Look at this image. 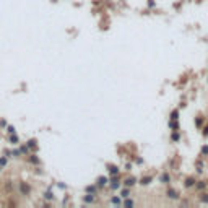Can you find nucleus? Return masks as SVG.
I'll return each mask as SVG.
<instances>
[{
  "mask_svg": "<svg viewBox=\"0 0 208 208\" xmlns=\"http://www.w3.org/2000/svg\"><path fill=\"white\" fill-rule=\"evenodd\" d=\"M133 184H135V179H133V177H129V179L125 181V185H133Z\"/></svg>",
  "mask_w": 208,
  "mask_h": 208,
  "instance_id": "1",
  "label": "nucleus"
},
{
  "mask_svg": "<svg viewBox=\"0 0 208 208\" xmlns=\"http://www.w3.org/2000/svg\"><path fill=\"white\" fill-rule=\"evenodd\" d=\"M98 184H99V185H104V184H107V179L106 177H99L98 179Z\"/></svg>",
  "mask_w": 208,
  "mask_h": 208,
  "instance_id": "2",
  "label": "nucleus"
},
{
  "mask_svg": "<svg viewBox=\"0 0 208 208\" xmlns=\"http://www.w3.org/2000/svg\"><path fill=\"white\" fill-rule=\"evenodd\" d=\"M167 195H169L171 198H176V197H177V195H176V192H174V190H167Z\"/></svg>",
  "mask_w": 208,
  "mask_h": 208,
  "instance_id": "3",
  "label": "nucleus"
},
{
  "mask_svg": "<svg viewBox=\"0 0 208 208\" xmlns=\"http://www.w3.org/2000/svg\"><path fill=\"white\" fill-rule=\"evenodd\" d=\"M177 115H179V114H177V111H174V112L171 114V119H173V121H177Z\"/></svg>",
  "mask_w": 208,
  "mask_h": 208,
  "instance_id": "4",
  "label": "nucleus"
},
{
  "mask_svg": "<svg viewBox=\"0 0 208 208\" xmlns=\"http://www.w3.org/2000/svg\"><path fill=\"white\" fill-rule=\"evenodd\" d=\"M109 171H111V174H115V173H117V167H115V166H109Z\"/></svg>",
  "mask_w": 208,
  "mask_h": 208,
  "instance_id": "5",
  "label": "nucleus"
},
{
  "mask_svg": "<svg viewBox=\"0 0 208 208\" xmlns=\"http://www.w3.org/2000/svg\"><path fill=\"white\" fill-rule=\"evenodd\" d=\"M150 181H151V177H145V179H142V184L146 185V184H150Z\"/></svg>",
  "mask_w": 208,
  "mask_h": 208,
  "instance_id": "6",
  "label": "nucleus"
},
{
  "mask_svg": "<svg viewBox=\"0 0 208 208\" xmlns=\"http://www.w3.org/2000/svg\"><path fill=\"white\" fill-rule=\"evenodd\" d=\"M185 185H187V187H190V185H194V181H192V179H187V182H185Z\"/></svg>",
  "mask_w": 208,
  "mask_h": 208,
  "instance_id": "7",
  "label": "nucleus"
},
{
  "mask_svg": "<svg viewBox=\"0 0 208 208\" xmlns=\"http://www.w3.org/2000/svg\"><path fill=\"white\" fill-rule=\"evenodd\" d=\"M132 205H133V202H132V200H127V202H125V206H132Z\"/></svg>",
  "mask_w": 208,
  "mask_h": 208,
  "instance_id": "8",
  "label": "nucleus"
},
{
  "mask_svg": "<svg viewBox=\"0 0 208 208\" xmlns=\"http://www.w3.org/2000/svg\"><path fill=\"white\" fill-rule=\"evenodd\" d=\"M202 153H203V154L208 153V146H203V148H202Z\"/></svg>",
  "mask_w": 208,
  "mask_h": 208,
  "instance_id": "9",
  "label": "nucleus"
},
{
  "mask_svg": "<svg viewBox=\"0 0 208 208\" xmlns=\"http://www.w3.org/2000/svg\"><path fill=\"white\" fill-rule=\"evenodd\" d=\"M173 140L176 142V140H179V133H173Z\"/></svg>",
  "mask_w": 208,
  "mask_h": 208,
  "instance_id": "10",
  "label": "nucleus"
},
{
  "mask_svg": "<svg viewBox=\"0 0 208 208\" xmlns=\"http://www.w3.org/2000/svg\"><path fill=\"white\" fill-rule=\"evenodd\" d=\"M203 133H205V135H208V127H206V129H205V132H203Z\"/></svg>",
  "mask_w": 208,
  "mask_h": 208,
  "instance_id": "11",
  "label": "nucleus"
}]
</instances>
